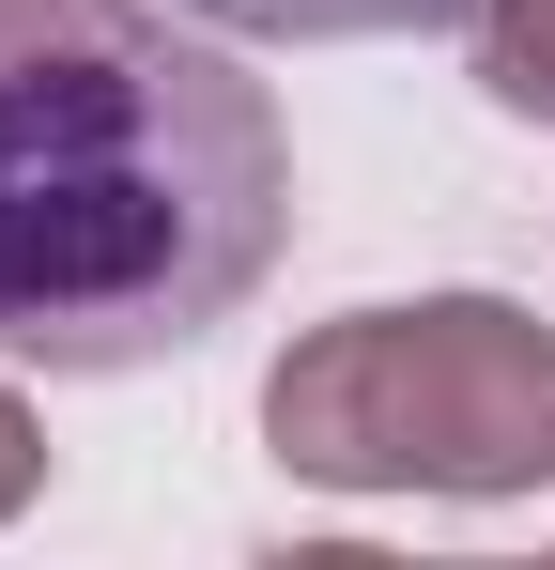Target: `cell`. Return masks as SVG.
I'll return each mask as SVG.
<instances>
[{
  "label": "cell",
  "instance_id": "3957f363",
  "mask_svg": "<svg viewBox=\"0 0 555 570\" xmlns=\"http://www.w3.org/2000/svg\"><path fill=\"white\" fill-rule=\"evenodd\" d=\"M216 31H263V47H386V31H463L478 0H185Z\"/></svg>",
  "mask_w": 555,
  "mask_h": 570
},
{
  "label": "cell",
  "instance_id": "5b68a950",
  "mask_svg": "<svg viewBox=\"0 0 555 570\" xmlns=\"http://www.w3.org/2000/svg\"><path fill=\"white\" fill-rule=\"evenodd\" d=\"M31 493H47V432H31V401L0 385V524H16Z\"/></svg>",
  "mask_w": 555,
  "mask_h": 570
},
{
  "label": "cell",
  "instance_id": "7a4b0ae2",
  "mask_svg": "<svg viewBox=\"0 0 555 570\" xmlns=\"http://www.w3.org/2000/svg\"><path fill=\"white\" fill-rule=\"evenodd\" d=\"M263 448L324 493H448L509 509L555 478V324L509 293L340 308L263 371Z\"/></svg>",
  "mask_w": 555,
  "mask_h": 570
},
{
  "label": "cell",
  "instance_id": "6da1fadb",
  "mask_svg": "<svg viewBox=\"0 0 555 570\" xmlns=\"http://www.w3.org/2000/svg\"><path fill=\"white\" fill-rule=\"evenodd\" d=\"M293 247L278 94L171 0H0V371H171Z\"/></svg>",
  "mask_w": 555,
  "mask_h": 570
},
{
  "label": "cell",
  "instance_id": "277c9868",
  "mask_svg": "<svg viewBox=\"0 0 555 570\" xmlns=\"http://www.w3.org/2000/svg\"><path fill=\"white\" fill-rule=\"evenodd\" d=\"M478 94L509 124H555V0H478Z\"/></svg>",
  "mask_w": 555,
  "mask_h": 570
}]
</instances>
